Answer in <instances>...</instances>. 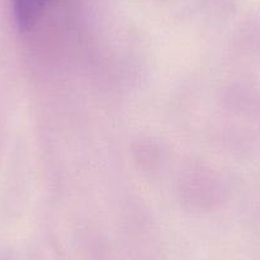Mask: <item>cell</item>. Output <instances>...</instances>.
<instances>
[{
	"label": "cell",
	"mask_w": 260,
	"mask_h": 260,
	"mask_svg": "<svg viewBox=\"0 0 260 260\" xmlns=\"http://www.w3.org/2000/svg\"><path fill=\"white\" fill-rule=\"evenodd\" d=\"M49 0H12L14 19L22 31H28L37 23Z\"/></svg>",
	"instance_id": "obj_1"
}]
</instances>
